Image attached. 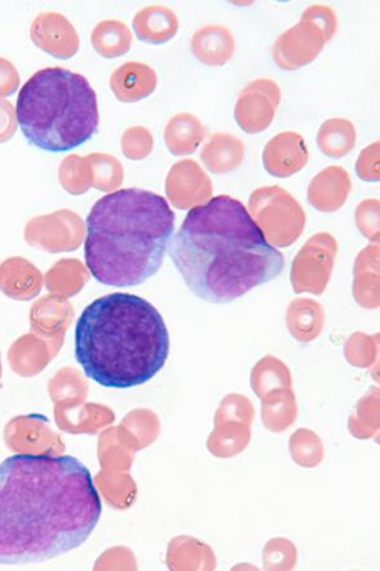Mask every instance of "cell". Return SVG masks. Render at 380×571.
Masks as SVG:
<instances>
[{"label":"cell","instance_id":"cell-1","mask_svg":"<svg viewBox=\"0 0 380 571\" xmlns=\"http://www.w3.org/2000/svg\"><path fill=\"white\" fill-rule=\"evenodd\" d=\"M103 504L74 456L21 453L0 464V564L42 563L83 545Z\"/></svg>","mask_w":380,"mask_h":571},{"label":"cell","instance_id":"cell-2","mask_svg":"<svg viewBox=\"0 0 380 571\" xmlns=\"http://www.w3.org/2000/svg\"><path fill=\"white\" fill-rule=\"evenodd\" d=\"M187 287L211 304H229L282 274L283 254L239 199L217 196L192 208L170 242Z\"/></svg>","mask_w":380,"mask_h":571},{"label":"cell","instance_id":"cell-3","mask_svg":"<svg viewBox=\"0 0 380 571\" xmlns=\"http://www.w3.org/2000/svg\"><path fill=\"white\" fill-rule=\"evenodd\" d=\"M78 364L107 388L147 384L166 366L170 335L156 306L140 296L116 293L81 313L74 338Z\"/></svg>","mask_w":380,"mask_h":571},{"label":"cell","instance_id":"cell-4","mask_svg":"<svg viewBox=\"0 0 380 571\" xmlns=\"http://www.w3.org/2000/svg\"><path fill=\"white\" fill-rule=\"evenodd\" d=\"M174 230L176 214L164 197L142 188L116 190L87 217V267L106 286L142 285L161 268Z\"/></svg>","mask_w":380,"mask_h":571},{"label":"cell","instance_id":"cell-5","mask_svg":"<svg viewBox=\"0 0 380 571\" xmlns=\"http://www.w3.org/2000/svg\"><path fill=\"white\" fill-rule=\"evenodd\" d=\"M16 117L33 147L49 152L74 150L99 129L97 93L78 72L44 68L34 72L18 93Z\"/></svg>","mask_w":380,"mask_h":571},{"label":"cell","instance_id":"cell-6","mask_svg":"<svg viewBox=\"0 0 380 571\" xmlns=\"http://www.w3.org/2000/svg\"><path fill=\"white\" fill-rule=\"evenodd\" d=\"M338 30V17L328 6H311L300 22L280 35L273 58L280 69L293 71L313 62Z\"/></svg>","mask_w":380,"mask_h":571},{"label":"cell","instance_id":"cell-7","mask_svg":"<svg viewBox=\"0 0 380 571\" xmlns=\"http://www.w3.org/2000/svg\"><path fill=\"white\" fill-rule=\"evenodd\" d=\"M250 215L271 246L288 247L300 238L306 217L300 205L278 187L261 188L250 198Z\"/></svg>","mask_w":380,"mask_h":571},{"label":"cell","instance_id":"cell-8","mask_svg":"<svg viewBox=\"0 0 380 571\" xmlns=\"http://www.w3.org/2000/svg\"><path fill=\"white\" fill-rule=\"evenodd\" d=\"M280 101H282V92L276 81L253 80L242 90L238 99L234 120L248 134L264 131L274 121Z\"/></svg>","mask_w":380,"mask_h":571},{"label":"cell","instance_id":"cell-9","mask_svg":"<svg viewBox=\"0 0 380 571\" xmlns=\"http://www.w3.org/2000/svg\"><path fill=\"white\" fill-rule=\"evenodd\" d=\"M262 159L270 175L289 177L306 166L309 150L300 134L288 131L268 142Z\"/></svg>","mask_w":380,"mask_h":571},{"label":"cell","instance_id":"cell-10","mask_svg":"<svg viewBox=\"0 0 380 571\" xmlns=\"http://www.w3.org/2000/svg\"><path fill=\"white\" fill-rule=\"evenodd\" d=\"M168 195L179 208L204 204L211 195L210 179L194 161H182L171 169L168 178Z\"/></svg>","mask_w":380,"mask_h":571},{"label":"cell","instance_id":"cell-11","mask_svg":"<svg viewBox=\"0 0 380 571\" xmlns=\"http://www.w3.org/2000/svg\"><path fill=\"white\" fill-rule=\"evenodd\" d=\"M190 49L204 66L222 67L233 56L234 39L228 27L208 24L194 33Z\"/></svg>","mask_w":380,"mask_h":571},{"label":"cell","instance_id":"cell-12","mask_svg":"<svg viewBox=\"0 0 380 571\" xmlns=\"http://www.w3.org/2000/svg\"><path fill=\"white\" fill-rule=\"evenodd\" d=\"M350 188L347 170L340 167L328 168L312 180L309 190L310 203L321 211L338 210L346 204Z\"/></svg>","mask_w":380,"mask_h":571},{"label":"cell","instance_id":"cell-13","mask_svg":"<svg viewBox=\"0 0 380 571\" xmlns=\"http://www.w3.org/2000/svg\"><path fill=\"white\" fill-rule=\"evenodd\" d=\"M158 86L156 70L140 62H129L114 72L112 89L121 101L138 102L153 93Z\"/></svg>","mask_w":380,"mask_h":571},{"label":"cell","instance_id":"cell-14","mask_svg":"<svg viewBox=\"0 0 380 571\" xmlns=\"http://www.w3.org/2000/svg\"><path fill=\"white\" fill-rule=\"evenodd\" d=\"M133 27L140 40L160 45L176 38L179 21L173 9L166 6H151L136 16Z\"/></svg>","mask_w":380,"mask_h":571},{"label":"cell","instance_id":"cell-15","mask_svg":"<svg viewBox=\"0 0 380 571\" xmlns=\"http://www.w3.org/2000/svg\"><path fill=\"white\" fill-rule=\"evenodd\" d=\"M206 136V129L196 116L179 114L171 119L166 129L168 148L176 156H187L199 147Z\"/></svg>","mask_w":380,"mask_h":571},{"label":"cell","instance_id":"cell-16","mask_svg":"<svg viewBox=\"0 0 380 571\" xmlns=\"http://www.w3.org/2000/svg\"><path fill=\"white\" fill-rule=\"evenodd\" d=\"M243 154L246 148L241 140L229 134H216L207 142L202 159L214 174H228L240 165Z\"/></svg>","mask_w":380,"mask_h":571},{"label":"cell","instance_id":"cell-17","mask_svg":"<svg viewBox=\"0 0 380 571\" xmlns=\"http://www.w3.org/2000/svg\"><path fill=\"white\" fill-rule=\"evenodd\" d=\"M357 141L354 125L346 119H331L321 126L317 142L320 149L331 158L347 156Z\"/></svg>","mask_w":380,"mask_h":571},{"label":"cell","instance_id":"cell-18","mask_svg":"<svg viewBox=\"0 0 380 571\" xmlns=\"http://www.w3.org/2000/svg\"><path fill=\"white\" fill-rule=\"evenodd\" d=\"M130 45L131 33L121 23H104L96 33V47L108 58L122 56L129 51Z\"/></svg>","mask_w":380,"mask_h":571}]
</instances>
